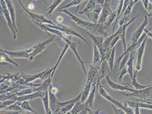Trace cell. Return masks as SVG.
I'll list each match as a JSON object with an SVG mask.
<instances>
[{"mask_svg":"<svg viewBox=\"0 0 152 114\" xmlns=\"http://www.w3.org/2000/svg\"><path fill=\"white\" fill-rule=\"evenodd\" d=\"M57 11L67 14L66 17L68 19L74 21L78 25L88 30V32H92L93 33H100L106 38H107L110 36L108 34L109 28L107 26V23L103 24H101L98 23L94 24L93 22L85 21L84 19H81L77 17L76 15L69 12L67 9H58Z\"/></svg>","mask_w":152,"mask_h":114,"instance_id":"6da1fadb","label":"cell"},{"mask_svg":"<svg viewBox=\"0 0 152 114\" xmlns=\"http://www.w3.org/2000/svg\"><path fill=\"white\" fill-rule=\"evenodd\" d=\"M50 106L53 114H66L70 112L78 101H81L83 92L75 98L65 101H60L55 94L52 93L51 88L48 90Z\"/></svg>","mask_w":152,"mask_h":114,"instance_id":"7a4b0ae2","label":"cell"},{"mask_svg":"<svg viewBox=\"0 0 152 114\" xmlns=\"http://www.w3.org/2000/svg\"><path fill=\"white\" fill-rule=\"evenodd\" d=\"M36 25L38 26L39 27H40L42 30L46 32L49 36L52 37L50 33H51L52 34H55L56 36H58V37H60V38H62L64 41H65L66 43V44H68L69 46L70 49L73 51V52L75 54L76 57L77 58L78 60L79 61V62H80V64H81V66L83 67V70L84 71V73L85 74L86 76H87V71L85 69V64L86 63L85 62L83 61L82 59L81 58V57H80L78 52H77V44L79 42H72L70 41V38H71V36H69L66 33H64L63 32H60L59 30H57L56 29H51L48 27H47V26L45 25L44 24H39V23H34Z\"/></svg>","mask_w":152,"mask_h":114,"instance_id":"3957f363","label":"cell"},{"mask_svg":"<svg viewBox=\"0 0 152 114\" xmlns=\"http://www.w3.org/2000/svg\"><path fill=\"white\" fill-rule=\"evenodd\" d=\"M18 2L22 7V8L24 10V12L27 14V16L28 17V18L31 19L34 23H39V24H46L47 25H51L53 26L56 25V24H55V23L52 22L51 20L45 18V16L41 15V14H36V13H32V12H30L23 5V4L22 2V1H18Z\"/></svg>","mask_w":152,"mask_h":114,"instance_id":"277c9868","label":"cell"},{"mask_svg":"<svg viewBox=\"0 0 152 114\" xmlns=\"http://www.w3.org/2000/svg\"><path fill=\"white\" fill-rule=\"evenodd\" d=\"M57 40L56 36L54 35V36H52L51 38L43 41L42 42H40L38 44H35V48L32 53L31 57L29 60L30 61L34 60L36 58V57L45 50L51 44V43Z\"/></svg>","mask_w":152,"mask_h":114,"instance_id":"5b68a950","label":"cell"},{"mask_svg":"<svg viewBox=\"0 0 152 114\" xmlns=\"http://www.w3.org/2000/svg\"><path fill=\"white\" fill-rule=\"evenodd\" d=\"M47 27L51 28V29H56L57 30H59L60 32H63L64 33H66L69 36H75L77 37H78L81 39H83V41H85L86 44H88V41L83 37V36H81V34H80L78 32H77L76 30L73 28L67 26L63 24H61L60 23H58L56 24V25L53 26L51 25H46Z\"/></svg>","mask_w":152,"mask_h":114,"instance_id":"8992f818","label":"cell"},{"mask_svg":"<svg viewBox=\"0 0 152 114\" xmlns=\"http://www.w3.org/2000/svg\"><path fill=\"white\" fill-rule=\"evenodd\" d=\"M152 85L141 90H136L133 93H126L124 91L121 92V95H124L127 97H134L139 98V100H146L152 98Z\"/></svg>","mask_w":152,"mask_h":114,"instance_id":"52a82bcc","label":"cell"},{"mask_svg":"<svg viewBox=\"0 0 152 114\" xmlns=\"http://www.w3.org/2000/svg\"><path fill=\"white\" fill-rule=\"evenodd\" d=\"M35 48V45H34L31 47H29L25 50H22L15 51H9L5 50L1 47V51L4 52L7 55L14 58H26L30 59L32 53L34 50Z\"/></svg>","mask_w":152,"mask_h":114,"instance_id":"ba28073f","label":"cell"},{"mask_svg":"<svg viewBox=\"0 0 152 114\" xmlns=\"http://www.w3.org/2000/svg\"><path fill=\"white\" fill-rule=\"evenodd\" d=\"M0 2H1V13L2 15H4V16L5 17V19L7 20V25L8 26V27H9V29L12 32L13 38H14V39L15 40L17 38V34H16L17 32H15V30H14V29L13 27L12 20L11 19V16H10V13H9V11L8 10L5 1L1 0Z\"/></svg>","mask_w":152,"mask_h":114,"instance_id":"9c48e42d","label":"cell"},{"mask_svg":"<svg viewBox=\"0 0 152 114\" xmlns=\"http://www.w3.org/2000/svg\"><path fill=\"white\" fill-rule=\"evenodd\" d=\"M87 33L89 34V36L91 38L93 43L95 44L96 47H98V50L99 51L101 55L102 59H103L104 56H106V53H107L108 51L111 49V48H105L104 47L103 43H104V37L103 36H96L90 32H87Z\"/></svg>","mask_w":152,"mask_h":114,"instance_id":"30bf717a","label":"cell"},{"mask_svg":"<svg viewBox=\"0 0 152 114\" xmlns=\"http://www.w3.org/2000/svg\"><path fill=\"white\" fill-rule=\"evenodd\" d=\"M140 15V13H139L138 15L136 16L135 17H134L132 19L130 20L128 23L123 25L121 26H120L119 29L115 32L114 34H113V35L114 36V37H115L117 36H119L123 42V44L124 45V51L127 50V46H126V29H127V27L134 20L136 19Z\"/></svg>","mask_w":152,"mask_h":114,"instance_id":"8fae6325","label":"cell"},{"mask_svg":"<svg viewBox=\"0 0 152 114\" xmlns=\"http://www.w3.org/2000/svg\"><path fill=\"white\" fill-rule=\"evenodd\" d=\"M147 36L146 34L145 33H144L143 34H142L141 37H140L139 40L136 42V43H132L131 44L129 45V46L127 49V50L124 51V53L121 55L119 58L118 59V62L119 64V62H121V60L122 59V58L124 57L125 55H126L127 54H131V53H133L136 51V50H138L139 48L140 47V46L142 44L143 41L144 40V39Z\"/></svg>","mask_w":152,"mask_h":114,"instance_id":"7c38bea8","label":"cell"},{"mask_svg":"<svg viewBox=\"0 0 152 114\" xmlns=\"http://www.w3.org/2000/svg\"><path fill=\"white\" fill-rule=\"evenodd\" d=\"M110 71L107 61L106 59H102V63L98 72V82H100L103 78L108 76Z\"/></svg>","mask_w":152,"mask_h":114,"instance_id":"4fadbf2b","label":"cell"},{"mask_svg":"<svg viewBox=\"0 0 152 114\" xmlns=\"http://www.w3.org/2000/svg\"><path fill=\"white\" fill-rule=\"evenodd\" d=\"M106 81L108 86L115 91H119L120 92H124L125 91H129L131 93H133L136 91L135 89H132L128 87L126 85H123L121 84H118L116 83H115L111 81L109 76H107L106 78Z\"/></svg>","mask_w":152,"mask_h":114,"instance_id":"5bb4252c","label":"cell"},{"mask_svg":"<svg viewBox=\"0 0 152 114\" xmlns=\"http://www.w3.org/2000/svg\"><path fill=\"white\" fill-rule=\"evenodd\" d=\"M110 2L111 1L110 0H106L104 1V4L102 7L101 16L98 21V24H103L106 23V21L107 18L113 13V11L110 8Z\"/></svg>","mask_w":152,"mask_h":114,"instance_id":"9a60e30c","label":"cell"},{"mask_svg":"<svg viewBox=\"0 0 152 114\" xmlns=\"http://www.w3.org/2000/svg\"><path fill=\"white\" fill-rule=\"evenodd\" d=\"M148 36L146 37L144 40L143 41L141 45L140 46L139 49L137 50L136 52V56H137V62L135 65L136 70L139 71L141 69V65H142V57L144 56V51H145V47L146 43L147 41Z\"/></svg>","mask_w":152,"mask_h":114,"instance_id":"2e32d148","label":"cell"},{"mask_svg":"<svg viewBox=\"0 0 152 114\" xmlns=\"http://www.w3.org/2000/svg\"><path fill=\"white\" fill-rule=\"evenodd\" d=\"M148 25V17L146 16H145V19L143 23L139 27L135 32H134L132 37L131 38V41L132 43H136L139 40L140 38L142 36V32L144 31L146 26Z\"/></svg>","mask_w":152,"mask_h":114,"instance_id":"e0dca14e","label":"cell"},{"mask_svg":"<svg viewBox=\"0 0 152 114\" xmlns=\"http://www.w3.org/2000/svg\"><path fill=\"white\" fill-rule=\"evenodd\" d=\"M47 92V91H46ZM46 92L44 91H38L35 93H32L28 95H23L22 96L18 97L17 99V103H21L22 101H31L32 99H34L38 97H40L41 98H44L46 94Z\"/></svg>","mask_w":152,"mask_h":114,"instance_id":"ac0fdd59","label":"cell"},{"mask_svg":"<svg viewBox=\"0 0 152 114\" xmlns=\"http://www.w3.org/2000/svg\"><path fill=\"white\" fill-rule=\"evenodd\" d=\"M5 2L7 4V7L8 8V10L9 11V13L11 16V19L13 22V27L15 32H18V28L16 25L15 22V7L14 6L13 1L10 0H5Z\"/></svg>","mask_w":152,"mask_h":114,"instance_id":"d6986e66","label":"cell"},{"mask_svg":"<svg viewBox=\"0 0 152 114\" xmlns=\"http://www.w3.org/2000/svg\"><path fill=\"white\" fill-rule=\"evenodd\" d=\"M102 10V7L101 5L97 4L96 5L94 9L93 12L90 14V15L88 17L89 21H91L94 24H98L99 21V17Z\"/></svg>","mask_w":152,"mask_h":114,"instance_id":"ffe728a7","label":"cell"},{"mask_svg":"<svg viewBox=\"0 0 152 114\" xmlns=\"http://www.w3.org/2000/svg\"><path fill=\"white\" fill-rule=\"evenodd\" d=\"M96 5V2L95 0H90L89 2L87 4L85 9L81 12H79L78 13L82 15H86L87 18L90 15V14L93 12V10L94 9L95 6Z\"/></svg>","mask_w":152,"mask_h":114,"instance_id":"44dd1931","label":"cell"},{"mask_svg":"<svg viewBox=\"0 0 152 114\" xmlns=\"http://www.w3.org/2000/svg\"><path fill=\"white\" fill-rule=\"evenodd\" d=\"M139 1L138 0H131L130 1L129 4V5L127 7L125 12L124 13L122 18L124 19L126 24L128 23L129 21V18H130V16H131V13L132 12L133 7Z\"/></svg>","mask_w":152,"mask_h":114,"instance_id":"7402d4cb","label":"cell"},{"mask_svg":"<svg viewBox=\"0 0 152 114\" xmlns=\"http://www.w3.org/2000/svg\"><path fill=\"white\" fill-rule=\"evenodd\" d=\"M135 54H136V51L131 53L130 54L129 60L128 61L127 64H126L128 73L129 74V76L131 77V78H132V79H133V61H134V59L135 57Z\"/></svg>","mask_w":152,"mask_h":114,"instance_id":"603a6c76","label":"cell"},{"mask_svg":"<svg viewBox=\"0 0 152 114\" xmlns=\"http://www.w3.org/2000/svg\"><path fill=\"white\" fill-rule=\"evenodd\" d=\"M137 72L138 71L136 70V72L134 73V74L133 75L132 82L129 83H126V84L128 86H129V85L133 86L136 90H144L147 87H150L151 85H142V84H140L139 83L137 82V81L136 80V74Z\"/></svg>","mask_w":152,"mask_h":114,"instance_id":"cb8c5ba5","label":"cell"},{"mask_svg":"<svg viewBox=\"0 0 152 114\" xmlns=\"http://www.w3.org/2000/svg\"><path fill=\"white\" fill-rule=\"evenodd\" d=\"M93 46H94V57H93V64H91L93 66H96L101 63L102 57L101 53L95 44L93 43Z\"/></svg>","mask_w":152,"mask_h":114,"instance_id":"d4e9b609","label":"cell"},{"mask_svg":"<svg viewBox=\"0 0 152 114\" xmlns=\"http://www.w3.org/2000/svg\"><path fill=\"white\" fill-rule=\"evenodd\" d=\"M98 90H99V93L100 95H102L103 97H104L106 99H107L108 101H111V103H113V104H114V106H115V104H116V102H115L116 100L114 99V98H113L110 95V94L108 93L104 89H103V86L101 85V84H99V86Z\"/></svg>","mask_w":152,"mask_h":114,"instance_id":"484cf974","label":"cell"},{"mask_svg":"<svg viewBox=\"0 0 152 114\" xmlns=\"http://www.w3.org/2000/svg\"><path fill=\"white\" fill-rule=\"evenodd\" d=\"M44 107H45V114H53L52 111H51L50 106V100H49V93L48 91L46 92V94L45 95V97L42 98Z\"/></svg>","mask_w":152,"mask_h":114,"instance_id":"4316f807","label":"cell"},{"mask_svg":"<svg viewBox=\"0 0 152 114\" xmlns=\"http://www.w3.org/2000/svg\"><path fill=\"white\" fill-rule=\"evenodd\" d=\"M0 57H1V63H4V62H9V63H10V64H13L14 66H15L17 67H18V64H17L15 62H14V61H13L10 58H9V56H7V54L5 53L3 51H1V53H0Z\"/></svg>","mask_w":152,"mask_h":114,"instance_id":"83f0119b","label":"cell"},{"mask_svg":"<svg viewBox=\"0 0 152 114\" xmlns=\"http://www.w3.org/2000/svg\"><path fill=\"white\" fill-rule=\"evenodd\" d=\"M123 4H124V1L123 0H121V1H119L118 6L117 9H116V11H117V18H116V20L115 21V23L114 24V27H113V34H114L115 29L116 27V24L118 23V20L119 19V18L121 17V11H122Z\"/></svg>","mask_w":152,"mask_h":114,"instance_id":"f1b7e54d","label":"cell"},{"mask_svg":"<svg viewBox=\"0 0 152 114\" xmlns=\"http://www.w3.org/2000/svg\"><path fill=\"white\" fill-rule=\"evenodd\" d=\"M63 0H54L53 1V3L51 4V5L47 9V13L45 14V16H51V14L53 13L55 9L62 2Z\"/></svg>","mask_w":152,"mask_h":114,"instance_id":"f546056e","label":"cell"},{"mask_svg":"<svg viewBox=\"0 0 152 114\" xmlns=\"http://www.w3.org/2000/svg\"><path fill=\"white\" fill-rule=\"evenodd\" d=\"M17 103V102H16ZM19 106L22 108V109L25 111H30L32 113H34L35 114H39L37 112H36L33 108L31 107L30 105V103L28 101H22L21 103H17Z\"/></svg>","mask_w":152,"mask_h":114,"instance_id":"4dcf8cb0","label":"cell"},{"mask_svg":"<svg viewBox=\"0 0 152 114\" xmlns=\"http://www.w3.org/2000/svg\"><path fill=\"white\" fill-rule=\"evenodd\" d=\"M83 1H84L83 0H73L70 2H69V4L66 5L65 6L61 7L59 8L58 9H61H61H66V8H68V7H73V6H78L76 12V13H77L79 7L80 6V5L83 3Z\"/></svg>","mask_w":152,"mask_h":114,"instance_id":"1f68e13d","label":"cell"},{"mask_svg":"<svg viewBox=\"0 0 152 114\" xmlns=\"http://www.w3.org/2000/svg\"><path fill=\"white\" fill-rule=\"evenodd\" d=\"M18 97V96H17L15 94L7 93V94H1L0 101L1 102V101H5L10 100V99H15L17 101Z\"/></svg>","mask_w":152,"mask_h":114,"instance_id":"d6a6232c","label":"cell"},{"mask_svg":"<svg viewBox=\"0 0 152 114\" xmlns=\"http://www.w3.org/2000/svg\"><path fill=\"white\" fill-rule=\"evenodd\" d=\"M115 47L112 49V52L111 54V56L107 60L108 63L109 64L110 70L113 71L114 67V61H115Z\"/></svg>","mask_w":152,"mask_h":114,"instance_id":"836d02e7","label":"cell"},{"mask_svg":"<svg viewBox=\"0 0 152 114\" xmlns=\"http://www.w3.org/2000/svg\"><path fill=\"white\" fill-rule=\"evenodd\" d=\"M17 101L15 100V99H10V100H7L5 101H1V106H0L1 110H4L6 108L13 105L14 104H15Z\"/></svg>","mask_w":152,"mask_h":114,"instance_id":"e575fe53","label":"cell"},{"mask_svg":"<svg viewBox=\"0 0 152 114\" xmlns=\"http://www.w3.org/2000/svg\"><path fill=\"white\" fill-rule=\"evenodd\" d=\"M4 110H9V111H19V112L25 111L22 109V108L17 103H15L13 105L4 109Z\"/></svg>","mask_w":152,"mask_h":114,"instance_id":"d590c367","label":"cell"},{"mask_svg":"<svg viewBox=\"0 0 152 114\" xmlns=\"http://www.w3.org/2000/svg\"><path fill=\"white\" fill-rule=\"evenodd\" d=\"M129 56H130V54H127L126 55H125L124 57L122 58V59L121 60V62H120L119 72L121 71V70L126 66L127 62H128V61L129 60Z\"/></svg>","mask_w":152,"mask_h":114,"instance_id":"8d00e7d4","label":"cell"},{"mask_svg":"<svg viewBox=\"0 0 152 114\" xmlns=\"http://www.w3.org/2000/svg\"><path fill=\"white\" fill-rule=\"evenodd\" d=\"M116 18H117V11L116 10L114 12H113L112 14L110 16L109 20L108 21V22H107V26L108 28H110L111 25L114 22V21L116 20Z\"/></svg>","mask_w":152,"mask_h":114,"instance_id":"74e56055","label":"cell"},{"mask_svg":"<svg viewBox=\"0 0 152 114\" xmlns=\"http://www.w3.org/2000/svg\"><path fill=\"white\" fill-rule=\"evenodd\" d=\"M127 73H128V71H127L126 66L124 68H123L122 70H121V71H119V72L118 73V79H119V81L120 82L121 81L123 78L124 77V76Z\"/></svg>","mask_w":152,"mask_h":114,"instance_id":"f35d334b","label":"cell"},{"mask_svg":"<svg viewBox=\"0 0 152 114\" xmlns=\"http://www.w3.org/2000/svg\"><path fill=\"white\" fill-rule=\"evenodd\" d=\"M120 39H121L120 36H116L115 37H114V38L112 39L111 42V44H110V48H111V49H113L114 48V47H115V45L118 42V41Z\"/></svg>","mask_w":152,"mask_h":114,"instance_id":"ab89813d","label":"cell"},{"mask_svg":"<svg viewBox=\"0 0 152 114\" xmlns=\"http://www.w3.org/2000/svg\"><path fill=\"white\" fill-rule=\"evenodd\" d=\"M129 2H130V1H129V0H124V4H123V9H122L121 13V17H123V16L125 12L127 7L129 4Z\"/></svg>","mask_w":152,"mask_h":114,"instance_id":"60d3db41","label":"cell"},{"mask_svg":"<svg viewBox=\"0 0 152 114\" xmlns=\"http://www.w3.org/2000/svg\"><path fill=\"white\" fill-rule=\"evenodd\" d=\"M139 103V106L140 108H147V109H150L152 110V105L148 104V103Z\"/></svg>","mask_w":152,"mask_h":114,"instance_id":"b9f144b4","label":"cell"},{"mask_svg":"<svg viewBox=\"0 0 152 114\" xmlns=\"http://www.w3.org/2000/svg\"><path fill=\"white\" fill-rule=\"evenodd\" d=\"M1 113L0 114H19V113L23 112H19V111H9V110H1Z\"/></svg>","mask_w":152,"mask_h":114,"instance_id":"7bdbcfd3","label":"cell"},{"mask_svg":"<svg viewBox=\"0 0 152 114\" xmlns=\"http://www.w3.org/2000/svg\"><path fill=\"white\" fill-rule=\"evenodd\" d=\"M113 107L114 108V114H126V113L120 108L116 107L114 104H113Z\"/></svg>","mask_w":152,"mask_h":114,"instance_id":"ee69618b","label":"cell"},{"mask_svg":"<svg viewBox=\"0 0 152 114\" xmlns=\"http://www.w3.org/2000/svg\"><path fill=\"white\" fill-rule=\"evenodd\" d=\"M137 102H139V103H148V104H149L152 105V98L148 99H146V100H139Z\"/></svg>","mask_w":152,"mask_h":114,"instance_id":"f6af8a7d","label":"cell"},{"mask_svg":"<svg viewBox=\"0 0 152 114\" xmlns=\"http://www.w3.org/2000/svg\"><path fill=\"white\" fill-rule=\"evenodd\" d=\"M142 2L144 6L145 7L146 10L147 11L148 10V6H149V1H148V0H142Z\"/></svg>","mask_w":152,"mask_h":114,"instance_id":"bcb514c9","label":"cell"},{"mask_svg":"<svg viewBox=\"0 0 152 114\" xmlns=\"http://www.w3.org/2000/svg\"><path fill=\"white\" fill-rule=\"evenodd\" d=\"M102 108H100L99 109H98L97 110H95V111H93V110H91V111H90L88 114H99L100 113L101 111Z\"/></svg>","mask_w":152,"mask_h":114,"instance_id":"7dc6e473","label":"cell"},{"mask_svg":"<svg viewBox=\"0 0 152 114\" xmlns=\"http://www.w3.org/2000/svg\"><path fill=\"white\" fill-rule=\"evenodd\" d=\"M144 32L146 34L148 37H149L152 38V32H151L149 29H144Z\"/></svg>","mask_w":152,"mask_h":114,"instance_id":"c3c4849f","label":"cell"},{"mask_svg":"<svg viewBox=\"0 0 152 114\" xmlns=\"http://www.w3.org/2000/svg\"><path fill=\"white\" fill-rule=\"evenodd\" d=\"M104 1H103V0H96V2L97 4H99V5H101L102 7H103L104 4Z\"/></svg>","mask_w":152,"mask_h":114,"instance_id":"681fc988","label":"cell"},{"mask_svg":"<svg viewBox=\"0 0 152 114\" xmlns=\"http://www.w3.org/2000/svg\"><path fill=\"white\" fill-rule=\"evenodd\" d=\"M56 20H57V21H58V22H61L63 20V18L61 17V16H58V17H57V18H56Z\"/></svg>","mask_w":152,"mask_h":114,"instance_id":"f907efd6","label":"cell"},{"mask_svg":"<svg viewBox=\"0 0 152 114\" xmlns=\"http://www.w3.org/2000/svg\"><path fill=\"white\" fill-rule=\"evenodd\" d=\"M19 114H32L31 113H30V112H28V111H23V112H22V113H19Z\"/></svg>","mask_w":152,"mask_h":114,"instance_id":"816d5d0a","label":"cell"},{"mask_svg":"<svg viewBox=\"0 0 152 114\" xmlns=\"http://www.w3.org/2000/svg\"></svg>","mask_w":152,"mask_h":114,"instance_id":"f5cc1de1","label":"cell"}]
</instances>
